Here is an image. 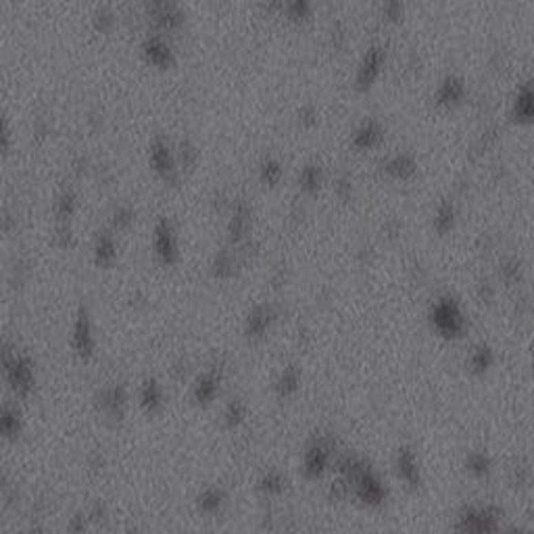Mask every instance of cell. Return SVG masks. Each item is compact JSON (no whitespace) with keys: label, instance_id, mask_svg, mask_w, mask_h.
Segmentation results:
<instances>
[{"label":"cell","instance_id":"6da1fadb","mask_svg":"<svg viewBox=\"0 0 534 534\" xmlns=\"http://www.w3.org/2000/svg\"><path fill=\"white\" fill-rule=\"evenodd\" d=\"M5 376L9 380V387L17 397H28L32 395L36 387V371H34V361L17 351L7 349L5 351Z\"/></svg>","mask_w":534,"mask_h":534},{"label":"cell","instance_id":"7a4b0ae2","mask_svg":"<svg viewBox=\"0 0 534 534\" xmlns=\"http://www.w3.org/2000/svg\"><path fill=\"white\" fill-rule=\"evenodd\" d=\"M71 342L73 349L82 359H88L94 355L96 349V336H94V328H92V320L86 307H80L78 318H75L73 324V334H71Z\"/></svg>","mask_w":534,"mask_h":534},{"label":"cell","instance_id":"3957f363","mask_svg":"<svg viewBox=\"0 0 534 534\" xmlns=\"http://www.w3.org/2000/svg\"><path fill=\"white\" fill-rule=\"evenodd\" d=\"M152 249H155L157 259L163 265H174L180 257L178 251V238L174 227L167 219H161L155 227V236H152Z\"/></svg>","mask_w":534,"mask_h":534},{"label":"cell","instance_id":"277c9868","mask_svg":"<svg viewBox=\"0 0 534 534\" xmlns=\"http://www.w3.org/2000/svg\"><path fill=\"white\" fill-rule=\"evenodd\" d=\"M274 320H276V311H274L271 305H257V307L249 314L247 322H245L247 338H251V340L263 338L269 332Z\"/></svg>","mask_w":534,"mask_h":534},{"label":"cell","instance_id":"5b68a950","mask_svg":"<svg viewBox=\"0 0 534 534\" xmlns=\"http://www.w3.org/2000/svg\"><path fill=\"white\" fill-rule=\"evenodd\" d=\"M219 387H221V369L211 367L203 376H198L196 384L192 389V397L198 405H209L219 395Z\"/></svg>","mask_w":534,"mask_h":534},{"label":"cell","instance_id":"8992f818","mask_svg":"<svg viewBox=\"0 0 534 534\" xmlns=\"http://www.w3.org/2000/svg\"><path fill=\"white\" fill-rule=\"evenodd\" d=\"M127 405V391L123 384H115L107 391L101 393L99 397V407L105 415L113 418V420H121L123 411Z\"/></svg>","mask_w":534,"mask_h":534},{"label":"cell","instance_id":"52a82bcc","mask_svg":"<svg viewBox=\"0 0 534 534\" xmlns=\"http://www.w3.org/2000/svg\"><path fill=\"white\" fill-rule=\"evenodd\" d=\"M163 403H165L163 387L157 382L155 378L146 380V382L142 384V389H140V407L146 413H157V411H161Z\"/></svg>","mask_w":534,"mask_h":534},{"label":"cell","instance_id":"ba28073f","mask_svg":"<svg viewBox=\"0 0 534 534\" xmlns=\"http://www.w3.org/2000/svg\"><path fill=\"white\" fill-rule=\"evenodd\" d=\"M150 161H152V167H155V172L159 176H163L165 180H170L176 174V163H174V157H172V152H170V146L165 142H161V140H157L155 146H152Z\"/></svg>","mask_w":534,"mask_h":534},{"label":"cell","instance_id":"9c48e42d","mask_svg":"<svg viewBox=\"0 0 534 534\" xmlns=\"http://www.w3.org/2000/svg\"><path fill=\"white\" fill-rule=\"evenodd\" d=\"M21 428H23V422H21L19 409L11 407V405H5L3 415H0V430H3L5 438L15 440L21 434Z\"/></svg>","mask_w":534,"mask_h":534},{"label":"cell","instance_id":"30bf717a","mask_svg":"<svg viewBox=\"0 0 534 534\" xmlns=\"http://www.w3.org/2000/svg\"><path fill=\"white\" fill-rule=\"evenodd\" d=\"M94 259L103 267H111L117 259V245L111 234H101L94 247Z\"/></svg>","mask_w":534,"mask_h":534},{"label":"cell","instance_id":"8fae6325","mask_svg":"<svg viewBox=\"0 0 534 534\" xmlns=\"http://www.w3.org/2000/svg\"><path fill=\"white\" fill-rule=\"evenodd\" d=\"M238 271V261H236V255H232L230 251H221L215 255L213 259V265H211V274L215 278H232L234 274Z\"/></svg>","mask_w":534,"mask_h":534},{"label":"cell","instance_id":"7c38bea8","mask_svg":"<svg viewBox=\"0 0 534 534\" xmlns=\"http://www.w3.org/2000/svg\"><path fill=\"white\" fill-rule=\"evenodd\" d=\"M251 230V217H249V211L247 209H240L234 213L232 217V223H230V243L232 245H240L247 234Z\"/></svg>","mask_w":534,"mask_h":534},{"label":"cell","instance_id":"4fadbf2b","mask_svg":"<svg viewBox=\"0 0 534 534\" xmlns=\"http://www.w3.org/2000/svg\"><path fill=\"white\" fill-rule=\"evenodd\" d=\"M225 503V493L217 486H209L198 497V507L205 513H217Z\"/></svg>","mask_w":534,"mask_h":534},{"label":"cell","instance_id":"5bb4252c","mask_svg":"<svg viewBox=\"0 0 534 534\" xmlns=\"http://www.w3.org/2000/svg\"><path fill=\"white\" fill-rule=\"evenodd\" d=\"M247 418V405L243 399H232L230 403L225 405V411H223V422L227 428H238Z\"/></svg>","mask_w":534,"mask_h":534},{"label":"cell","instance_id":"9a60e30c","mask_svg":"<svg viewBox=\"0 0 534 534\" xmlns=\"http://www.w3.org/2000/svg\"><path fill=\"white\" fill-rule=\"evenodd\" d=\"M296 384H298V373L290 365V367H284V371L280 373L278 382H276V391H278L280 397H288L296 391Z\"/></svg>","mask_w":534,"mask_h":534},{"label":"cell","instance_id":"2e32d148","mask_svg":"<svg viewBox=\"0 0 534 534\" xmlns=\"http://www.w3.org/2000/svg\"><path fill=\"white\" fill-rule=\"evenodd\" d=\"M257 489L263 493V495H280L284 489H286V478L282 476V474H278V472H267L261 480H259V484H257Z\"/></svg>","mask_w":534,"mask_h":534},{"label":"cell","instance_id":"e0dca14e","mask_svg":"<svg viewBox=\"0 0 534 534\" xmlns=\"http://www.w3.org/2000/svg\"><path fill=\"white\" fill-rule=\"evenodd\" d=\"M324 466H326V455H324L322 449H311L307 453V457H305V470H307L309 476L322 474Z\"/></svg>","mask_w":534,"mask_h":534},{"label":"cell","instance_id":"ac0fdd59","mask_svg":"<svg viewBox=\"0 0 534 534\" xmlns=\"http://www.w3.org/2000/svg\"><path fill=\"white\" fill-rule=\"evenodd\" d=\"M146 57L152 65H159V67H165L170 65V48L161 46V44H152L148 50H146Z\"/></svg>","mask_w":534,"mask_h":534},{"label":"cell","instance_id":"d6986e66","mask_svg":"<svg viewBox=\"0 0 534 534\" xmlns=\"http://www.w3.org/2000/svg\"><path fill=\"white\" fill-rule=\"evenodd\" d=\"M455 320H457V314L449 307V305H442V307H438V311H436V324H438V328H442V330H453Z\"/></svg>","mask_w":534,"mask_h":534},{"label":"cell","instance_id":"ffe728a7","mask_svg":"<svg viewBox=\"0 0 534 534\" xmlns=\"http://www.w3.org/2000/svg\"><path fill=\"white\" fill-rule=\"evenodd\" d=\"M278 176H280L278 165H274V163H265V165H263V174H261V178H263V182H265V184H274V182L278 180Z\"/></svg>","mask_w":534,"mask_h":534},{"label":"cell","instance_id":"44dd1931","mask_svg":"<svg viewBox=\"0 0 534 534\" xmlns=\"http://www.w3.org/2000/svg\"><path fill=\"white\" fill-rule=\"evenodd\" d=\"M71 213H73V198H71V196H65V198L61 201V207H59V217H61V219H67V217H71Z\"/></svg>","mask_w":534,"mask_h":534}]
</instances>
